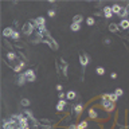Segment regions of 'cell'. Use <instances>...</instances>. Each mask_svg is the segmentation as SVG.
Masks as SVG:
<instances>
[{"instance_id": "obj_12", "label": "cell", "mask_w": 129, "mask_h": 129, "mask_svg": "<svg viewBox=\"0 0 129 129\" xmlns=\"http://www.w3.org/2000/svg\"><path fill=\"white\" fill-rule=\"evenodd\" d=\"M121 8H122V7H120L118 4H113V5H112L113 13H117V15H118V13H120V11H121Z\"/></svg>"}, {"instance_id": "obj_3", "label": "cell", "mask_w": 129, "mask_h": 129, "mask_svg": "<svg viewBox=\"0 0 129 129\" xmlns=\"http://www.w3.org/2000/svg\"><path fill=\"white\" fill-rule=\"evenodd\" d=\"M23 74H24V77L27 78V82H34L35 78H36L35 77V73L32 71V70H27L26 73H23Z\"/></svg>"}, {"instance_id": "obj_2", "label": "cell", "mask_w": 129, "mask_h": 129, "mask_svg": "<svg viewBox=\"0 0 129 129\" xmlns=\"http://www.w3.org/2000/svg\"><path fill=\"white\" fill-rule=\"evenodd\" d=\"M101 104H102V106H104V109L106 110V112H113V110H114V102H112L110 99H102Z\"/></svg>"}, {"instance_id": "obj_30", "label": "cell", "mask_w": 129, "mask_h": 129, "mask_svg": "<svg viewBox=\"0 0 129 129\" xmlns=\"http://www.w3.org/2000/svg\"><path fill=\"white\" fill-rule=\"evenodd\" d=\"M63 97H64V94H63V93H59V98L63 99Z\"/></svg>"}, {"instance_id": "obj_20", "label": "cell", "mask_w": 129, "mask_h": 129, "mask_svg": "<svg viewBox=\"0 0 129 129\" xmlns=\"http://www.w3.org/2000/svg\"><path fill=\"white\" fill-rule=\"evenodd\" d=\"M89 117L90 118H97V112L94 109H90L89 110Z\"/></svg>"}, {"instance_id": "obj_1", "label": "cell", "mask_w": 129, "mask_h": 129, "mask_svg": "<svg viewBox=\"0 0 129 129\" xmlns=\"http://www.w3.org/2000/svg\"><path fill=\"white\" fill-rule=\"evenodd\" d=\"M36 27V23H35V20H30L28 23H26L23 26V32L26 35H31V32H32V30Z\"/></svg>"}, {"instance_id": "obj_25", "label": "cell", "mask_w": 129, "mask_h": 129, "mask_svg": "<svg viewBox=\"0 0 129 129\" xmlns=\"http://www.w3.org/2000/svg\"><path fill=\"white\" fill-rule=\"evenodd\" d=\"M7 58L11 59V61H13V59H16V55H15L13 53H8V54H7Z\"/></svg>"}, {"instance_id": "obj_28", "label": "cell", "mask_w": 129, "mask_h": 129, "mask_svg": "<svg viewBox=\"0 0 129 129\" xmlns=\"http://www.w3.org/2000/svg\"><path fill=\"white\" fill-rule=\"evenodd\" d=\"M48 16H50V18H53V16H55V11L54 10H48Z\"/></svg>"}, {"instance_id": "obj_8", "label": "cell", "mask_w": 129, "mask_h": 129, "mask_svg": "<svg viewBox=\"0 0 129 129\" xmlns=\"http://www.w3.org/2000/svg\"><path fill=\"white\" fill-rule=\"evenodd\" d=\"M120 27L124 30H128L129 28V20L128 19H122V20L120 22Z\"/></svg>"}, {"instance_id": "obj_26", "label": "cell", "mask_w": 129, "mask_h": 129, "mask_svg": "<svg viewBox=\"0 0 129 129\" xmlns=\"http://www.w3.org/2000/svg\"><path fill=\"white\" fill-rule=\"evenodd\" d=\"M86 23H87L89 26H93L94 24V18H87L86 19Z\"/></svg>"}, {"instance_id": "obj_19", "label": "cell", "mask_w": 129, "mask_h": 129, "mask_svg": "<svg viewBox=\"0 0 129 129\" xmlns=\"http://www.w3.org/2000/svg\"><path fill=\"white\" fill-rule=\"evenodd\" d=\"M117 30H118V26H117V24L112 23V24L109 26V31H110V32H116Z\"/></svg>"}, {"instance_id": "obj_9", "label": "cell", "mask_w": 129, "mask_h": 129, "mask_svg": "<svg viewBox=\"0 0 129 129\" xmlns=\"http://www.w3.org/2000/svg\"><path fill=\"white\" fill-rule=\"evenodd\" d=\"M26 82H27V78L24 77V74H20V75H19V78H18V85L19 86H23Z\"/></svg>"}, {"instance_id": "obj_10", "label": "cell", "mask_w": 129, "mask_h": 129, "mask_svg": "<svg viewBox=\"0 0 129 129\" xmlns=\"http://www.w3.org/2000/svg\"><path fill=\"white\" fill-rule=\"evenodd\" d=\"M64 108H66V102H64L63 99H61V101L58 102V105H56V110H58V112H62Z\"/></svg>"}, {"instance_id": "obj_14", "label": "cell", "mask_w": 129, "mask_h": 129, "mask_svg": "<svg viewBox=\"0 0 129 129\" xmlns=\"http://www.w3.org/2000/svg\"><path fill=\"white\" fill-rule=\"evenodd\" d=\"M24 66H26V63H24V62H19V63L16 64L15 67H13V70H15V71H20V70L23 69Z\"/></svg>"}, {"instance_id": "obj_13", "label": "cell", "mask_w": 129, "mask_h": 129, "mask_svg": "<svg viewBox=\"0 0 129 129\" xmlns=\"http://www.w3.org/2000/svg\"><path fill=\"white\" fill-rule=\"evenodd\" d=\"M70 28H71V31L77 32L81 30V24H77V23H71V26H70Z\"/></svg>"}, {"instance_id": "obj_33", "label": "cell", "mask_w": 129, "mask_h": 129, "mask_svg": "<svg viewBox=\"0 0 129 129\" xmlns=\"http://www.w3.org/2000/svg\"><path fill=\"white\" fill-rule=\"evenodd\" d=\"M69 129H77V126H75V125H70Z\"/></svg>"}, {"instance_id": "obj_29", "label": "cell", "mask_w": 129, "mask_h": 129, "mask_svg": "<svg viewBox=\"0 0 129 129\" xmlns=\"http://www.w3.org/2000/svg\"><path fill=\"white\" fill-rule=\"evenodd\" d=\"M110 77H112V79H116V78H117V74H116V73H112Z\"/></svg>"}, {"instance_id": "obj_31", "label": "cell", "mask_w": 129, "mask_h": 129, "mask_svg": "<svg viewBox=\"0 0 129 129\" xmlns=\"http://www.w3.org/2000/svg\"><path fill=\"white\" fill-rule=\"evenodd\" d=\"M56 89H58V90L61 91V90H62V85H56Z\"/></svg>"}, {"instance_id": "obj_24", "label": "cell", "mask_w": 129, "mask_h": 129, "mask_svg": "<svg viewBox=\"0 0 129 129\" xmlns=\"http://www.w3.org/2000/svg\"><path fill=\"white\" fill-rule=\"evenodd\" d=\"M96 71H97V74L102 75V74L105 73V69H104V67H97V69H96Z\"/></svg>"}, {"instance_id": "obj_27", "label": "cell", "mask_w": 129, "mask_h": 129, "mask_svg": "<svg viewBox=\"0 0 129 129\" xmlns=\"http://www.w3.org/2000/svg\"><path fill=\"white\" fill-rule=\"evenodd\" d=\"M19 38H20V34H19L18 31H15L13 32V35H12V39H15V40H18Z\"/></svg>"}, {"instance_id": "obj_5", "label": "cell", "mask_w": 129, "mask_h": 129, "mask_svg": "<svg viewBox=\"0 0 129 129\" xmlns=\"http://www.w3.org/2000/svg\"><path fill=\"white\" fill-rule=\"evenodd\" d=\"M13 32H15V30L13 28H11V27H7V28H4V31H3V35H4L5 38H12V35H13Z\"/></svg>"}, {"instance_id": "obj_17", "label": "cell", "mask_w": 129, "mask_h": 129, "mask_svg": "<svg viewBox=\"0 0 129 129\" xmlns=\"http://www.w3.org/2000/svg\"><path fill=\"white\" fill-rule=\"evenodd\" d=\"M82 109H83V106H82V105H81V104H78L77 106L74 108V110H75V114L78 116V114H79L81 112H82Z\"/></svg>"}, {"instance_id": "obj_7", "label": "cell", "mask_w": 129, "mask_h": 129, "mask_svg": "<svg viewBox=\"0 0 129 129\" xmlns=\"http://www.w3.org/2000/svg\"><path fill=\"white\" fill-rule=\"evenodd\" d=\"M104 15L106 16V18H112V16H113L112 7H105V8H104Z\"/></svg>"}, {"instance_id": "obj_16", "label": "cell", "mask_w": 129, "mask_h": 129, "mask_svg": "<svg viewBox=\"0 0 129 129\" xmlns=\"http://www.w3.org/2000/svg\"><path fill=\"white\" fill-rule=\"evenodd\" d=\"M118 16H121L122 19H126V16H128V12H126L125 8H121V11H120V13H118Z\"/></svg>"}, {"instance_id": "obj_21", "label": "cell", "mask_w": 129, "mask_h": 129, "mask_svg": "<svg viewBox=\"0 0 129 129\" xmlns=\"http://www.w3.org/2000/svg\"><path fill=\"white\" fill-rule=\"evenodd\" d=\"M30 99H27V98H23L22 99V106H24V108H27V106H30Z\"/></svg>"}, {"instance_id": "obj_23", "label": "cell", "mask_w": 129, "mask_h": 129, "mask_svg": "<svg viewBox=\"0 0 129 129\" xmlns=\"http://www.w3.org/2000/svg\"><path fill=\"white\" fill-rule=\"evenodd\" d=\"M117 98H118V97H117V96H116V94H114V93L109 94V99H110V101H112V102H116V101H117Z\"/></svg>"}, {"instance_id": "obj_6", "label": "cell", "mask_w": 129, "mask_h": 129, "mask_svg": "<svg viewBox=\"0 0 129 129\" xmlns=\"http://www.w3.org/2000/svg\"><path fill=\"white\" fill-rule=\"evenodd\" d=\"M35 23H36V27H46V20H44V18H42V16H39V18L35 19Z\"/></svg>"}, {"instance_id": "obj_32", "label": "cell", "mask_w": 129, "mask_h": 129, "mask_svg": "<svg viewBox=\"0 0 129 129\" xmlns=\"http://www.w3.org/2000/svg\"><path fill=\"white\" fill-rule=\"evenodd\" d=\"M125 10H126V12H128V15H129V4H126V7H125Z\"/></svg>"}, {"instance_id": "obj_22", "label": "cell", "mask_w": 129, "mask_h": 129, "mask_svg": "<svg viewBox=\"0 0 129 129\" xmlns=\"http://www.w3.org/2000/svg\"><path fill=\"white\" fill-rule=\"evenodd\" d=\"M114 94H116V96H117V97H121V96H122V94H124V91H122V89H116V90H114Z\"/></svg>"}, {"instance_id": "obj_4", "label": "cell", "mask_w": 129, "mask_h": 129, "mask_svg": "<svg viewBox=\"0 0 129 129\" xmlns=\"http://www.w3.org/2000/svg\"><path fill=\"white\" fill-rule=\"evenodd\" d=\"M89 61H90V58H89L86 54H81V55H79V62H81V64H82L83 67L89 64Z\"/></svg>"}, {"instance_id": "obj_11", "label": "cell", "mask_w": 129, "mask_h": 129, "mask_svg": "<svg viewBox=\"0 0 129 129\" xmlns=\"http://www.w3.org/2000/svg\"><path fill=\"white\" fill-rule=\"evenodd\" d=\"M83 20L82 15H75L74 18H73V23H77V24H81V22Z\"/></svg>"}, {"instance_id": "obj_18", "label": "cell", "mask_w": 129, "mask_h": 129, "mask_svg": "<svg viewBox=\"0 0 129 129\" xmlns=\"http://www.w3.org/2000/svg\"><path fill=\"white\" fill-rule=\"evenodd\" d=\"M66 97H67V98H69V99H74V98H75V91H73V90L67 91Z\"/></svg>"}, {"instance_id": "obj_15", "label": "cell", "mask_w": 129, "mask_h": 129, "mask_svg": "<svg viewBox=\"0 0 129 129\" xmlns=\"http://www.w3.org/2000/svg\"><path fill=\"white\" fill-rule=\"evenodd\" d=\"M86 128H87V121H81L77 126V129H86Z\"/></svg>"}]
</instances>
